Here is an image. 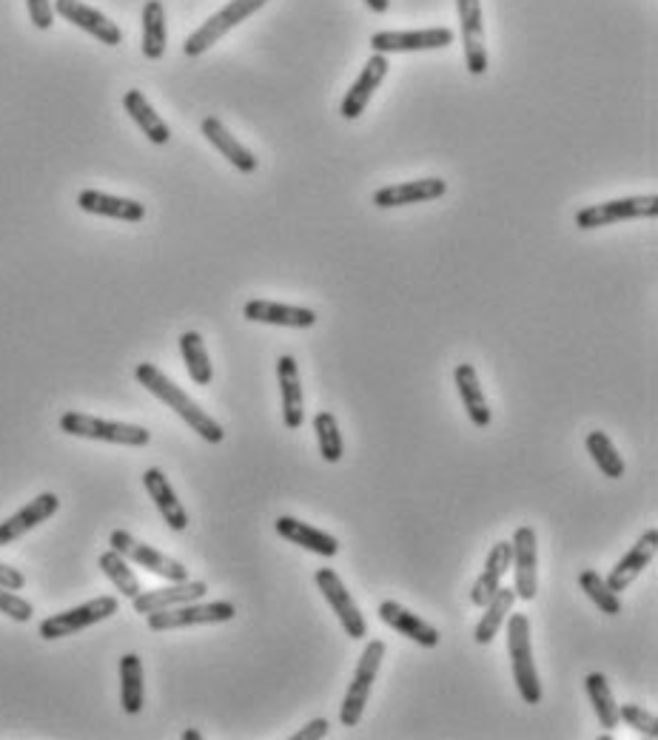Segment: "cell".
<instances>
[{
    "label": "cell",
    "instance_id": "obj_18",
    "mask_svg": "<svg viewBox=\"0 0 658 740\" xmlns=\"http://www.w3.org/2000/svg\"><path fill=\"white\" fill-rule=\"evenodd\" d=\"M277 379H280L282 422L289 431H300L305 425V393H302L300 364L291 353H282L277 359Z\"/></svg>",
    "mask_w": 658,
    "mask_h": 740
},
{
    "label": "cell",
    "instance_id": "obj_30",
    "mask_svg": "<svg viewBox=\"0 0 658 740\" xmlns=\"http://www.w3.org/2000/svg\"><path fill=\"white\" fill-rule=\"evenodd\" d=\"M120 706L126 715H140L145 706L143 661L134 652H126L120 659Z\"/></svg>",
    "mask_w": 658,
    "mask_h": 740
},
{
    "label": "cell",
    "instance_id": "obj_23",
    "mask_svg": "<svg viewBox=\"0 0 658 740\" xmlns=\"http://www.w3.org/2000/svg\"><path fill=\"white\" fill-rule=\"evenodd\" d=\"M274 530L280 538H285V542L309 549V553L314 555H323V558H334V555L339 553V542H336L334 535L314 527V524H305V521L294 519V515H280V519L274 521Z\"/></svg>",
    "mask_w": 658,
    "mask_h": 740
},
{
    "label": "cell",
    "instance_id": "obj_16",
    "mask_svg": "<svg viewBox=\"0 0 658 740\" xmlns=\"http://www.w3.org/2000/svg\"><path fill=\"white\" fill-rule=\"evenodd\" d=\"M242 316L248 323H262V325H277V328H314L316 314L311 308H302V305H285V302H271V300H248L242 305Z\"/></svg>",
    "mask_w": 658,
    "mask_h": 740
},
{
    "label": "cell",
    "instance_id": "obj_12",
    "mask_svg": "<svg viewBox=\"0 0 658 740\" xmlns=\"http://www.w3.org/2000/svg\"><path fill=\"white\" fill-rule=\"evenodd\" d=\"M514 567H516V598L521 601H533L539 592V538L530 524H521L514 533Z\"/></svg>",
    "mask_w": 658,
    "mask_h": 740
},
{
    "label": "cell",
    "instance_id": "obj_22",
    "mask_svg": "<svg viewBox=\"0 0 658 740\" xmlns=\"http://www.w3.org/2000/svg\"><path fill=\"white\" fill-rule=\"evenodd\" d=\"M447 183L442 177L411 179V183L385 185L374 192V206L377 208H399V206H417V203H431V199L445 197Z\"/></svg>",
    "mask_w": 658,
    "mask_h": 740
},
{
    "label": "cell",
    "instance_id": "obj_34",
    "mask_svg": "<svg viewBox=\"0 0 658 740\" xmlns=\"http://www.w3.org/2000/svg\"><path fill=\"white\" fill-rule=\"evenodd\" d=\"M165 43H169V32H165V9L160 0H149L143 7V55L149 61H160L165 55Z\"/></svg>",
    "mask_w": 658,
    "mask_h": 740
},
{
    "label": "cell",
    "instance_id": "obj_26",
    "mask_svg": "<svg viewBox=\"0 0 658 740\" xmlns=\"http://www.w3.org/2000/svg\"><path fill=\"white\" fill-rule=\"evenodd\" d=\"M199 129H203V138H206L208 143H212L214 149H217L219 154H223V157L234 165V168H237V172L255 174L257 168H260V160L255 157V151H248L240 140L234 138L231 131L223 126V120H217V117H206Z\"/></svg>",
    "mask_w": 658,
    "mask_h": 740
},
{
    "label": "cell",
    "instance_id": "obj_28",
    "mask_svg": "<svg viewBox=\"0 0 658 740\" xmlns=\"http://www.w3.org/2000/svg\"><path fill=\"white\" fill-rule=\"evenodd\" d=\"M453 382H456V391H460V399L467 411V418H471L476 427L490 425L494 413H490V405H487L485 391H482L474 364H467V362L456 364V370H453Z\"/></svg>",
    "mask_w": 658,
    "mask_h": 740
},
{
    "label": "cell",
    "instance_id": "obj_5",
    "mask_svg": "<svg viewBox=\"0 0 658 740\" xmlns=\"http://www.w3.org/2000/svg\"><path fill=\"white\" fill-rule=\"evenodd\" d=\"M120 610V601L115 596H100L91 598V601L80 603V607H72L66 612H57V616L43 618L41 627H37V635L43 641H57V638H69L75 632L89 630V627L100 624L106 618L117 616Z\"/></svg>",
    "mask_w": 658,
    "mask_h": 740
},
{
    "label": "cell",
    "instance_id": "obj_10",
    "mask_svg": "<svg viewBox=\"0 0 658 740\" xmlns=\"http://www.w3.org/2000/svg\"><path fill=\"white\" fill-rule=\"evenodd\" d=\"M109 547L123 555L126 562L149 569V573L165 578L169 584L185 581V578H188V569H185V564L174 562L172 555H165V553H160V549L149 547V544L138 542V538H134L131 533H126V530H115V533L109 535Z\"/></svg>",
    "mask_w": 658,
    "mask_h": 740
},
{
    "label": "cell",
    "instance_id": "obj_1",
    "mask_svg": "<svg viewBox=\"0 0 658 740\" xmlns=\"http://www.w3.org/2000/svg\"><path fill=\"white\" fill-rule=\"evenodd\" d=\"M134 379H138L140 388H145L151 396H158L163 405L172 407V411L177 413L185 425L192 427V431L197 433L203 442H208V445H219V442L226 439V431H223V425H219L217 418L208 416V413L203 411V407H199L197 402H194V399L183 391V388H177L172 379L165 377L158 364L140 362L138 368H134Z\"/></svg>",
    "mask_w": 658,
    "mask_h": 740
},
{
    "label": "cell",
    "instance_id": "obj_25",
    "mask_svg": "<svg viewBox=\"0 0 658 740\" xmlns=\"http://www.w3.org/2000/svg\"><path fill=\"white\" fill-rule=\"evenodd\" d=\"M77 206L86 214H97V217H109V220H123V222H143L145 220V206L138 199L115 197V194L95 192V188H86V192L77 194Z\"/></svg>",
    "mask_w": 658,
    "mask_h": 740
},
{
    "label": "cell",
    "instance_id": "obj_19",
    "mask_svg": "<svg viewBox=\"0 0 658 740\" xmlns=\"http://www.w3.org/2000/svg\"><path fill=\"white\" fill-rule=\"evenodd\" d=\"M208 584L206 581H192V578H185V581H172V587H160V590H140L138 596L131 598V607L140 616H149V612H160V610H172V607H180V603L188 601H199V598H206Z\"/></svg>",
    "mask_w": 658,
    "mask_h": 740
},
{
    "label": "cell",
    "instance_id": "obj_43",
    "mask_svg": "<svg viewBox=\"0 0 658 740\" xmlns=\"http://www.w3.org/2000/svg\"><path fill=\"white\" fill-rule=\"evenodd\" d=\"M23 584H26V578H23L21 569L9 567V564H0V587H7V590H23Z\"/></svg>",
    "mask_w": 658,
    "mask_h": 740
},
{
    "label": "cell",
    "instance_id": "obj_13",
    "mask_svg": "<svg viewBox=\"0 0 658 740\" xmlns=\"http://www.w3.org/2000/svg\"><path fill=\"white\" fill-rule=\"evenodd\" d=\"M460 9L462 43H465V66L474 77L487 72V46H485V21H482L479 0H456Z\"/></svg>",
    "mask_w": 658,
    "mask_h": 740
},
{
    "label": "cell",
    "instance_id": "obj_40",
    "mask_svg": "<svg viewBox=\"0 0 658 740\" xmlns=\"http://www.w3.org/2000/svg\"><path fill=\"white\" fill-rule=\"evenodd\" d=\"M0 612L7 618H12V621H18V624H26V621H32V616H35V607H32L26 598L18 596L14 590L0 587Z\"/></svg>",
    "mask_w": 658,
    "mask_h": 740
},
{
    "label": "cell",
    "instance_id": "obj_21",
    "mask_svg": "<svg viewBox=\"0 0 658 740\" xmlns=\"http://www.w3.org/2000/svg\"><path fill=\"white\" fill-rule=\"evenodd\" d=\"M57 510H61V499H57L55 493L35 496L26 508H21L18 513L9 515V519L0 524V547H9L12 542H18V538H23L26 533H32L37 524L52 519Z\"/></svg>",
    "mask_w": 658,
    "mask_h": 740
},
{
    "label": "cell",
    "instance_id": "obj_35",
    "mask_svg": "<svg viewBox=\"0 0 658 740\" xmlns=\"http://www.w3.org/2000/svg\"><path fill=\"white\" fill-rule=\"evenodd\" d=\"M584 447H587L590 459L596 461V467L604 476H607V479H622V476L627 474V465H624V459L618 456L616 445H613L607 433H602V431L587 433Z\"/></svg>",
    "mask_w": 658,
    "mask_h": 740
},
{
    "label": "cell",
    "instance_id": "obj_24",
    "mask_svg": "<svg viewBox=\"0 0 658 740\" xmlns=\"http://www.w3.org/2000/svg\"><path fill=\"white\" fill-rule=\"evenodd\" d=\"M143 487H145V493L151 496V501H154L158 513L163 515L165 524H169L174 533H183V530L188 527V513H185V508L180 504L172 481L165 479V474L160 470V467H149V470H145Z\"/></svg>",
    "mask_w": 658,
    "mask_h": 740
},
{
    "label": "cell",
    "instance_id": "obj_9",
    "mask_svg": "<svg viewBox=\"0 0 658 740\" xmlns=\"http://www.w3.org/2000/svg\"><path fill=\"white\" fill-rule=\"evenodd\" d=\"M314 581L323 592V598L328 601V607L334 610V616L339 618L345 635L354 638V641H363L368 635V621H365L359 603L354 601V596L348 592V587L343 584V578L336 576L331 567H320L314 573Z\"/></svg>",
    "mask_w": 658,
    "mask_h": 740
},
{
    "label": "cell",
    "instance_id": "obj_29",
    "mask_svg": "<svg viewBox=\"0 0 658 740\" xmlns=\"http://www.w3.org/2000/svg\"><path fill=\"white\" fill-rule=\"evenodd\" d=\"M123 109H126V115H129L131 120L140 126V131H143L145 138H149L154 145H165L169 140H172V129H169V123H165L163 117L154 111V106L145 100L143 91H138V89L126 91Z\"/></svg>",
    "mask_w": 658,
    "mask_h": 740
},
{
    "label": "cell",
    "instance_id": "obj_20",
    "mask_svg": "<svg viewBox=\"0 0 658 740\" xmlns=\"http://www.w3.org/2000/svg\"><path fill=\"white\" fill-rule=\"evenodd\" d=\"M379 618H382V624L391 627L393 632L404 635L408 641L419 644L422 650H433L439 646V630L433 624H428L425 618L411 612L408 607H402L399 601H382L379 603Z\"/></svg>",
    "mask_w": 658,
    "mask_h": 740
},
{
    "label": "cell",
    "instance_id": "obj_44",
    "mask_svg": "<svg viewBox=\"0 0 658 740\" xmlns=\"http://www.w3.org/2000/svg\"><path fill=\"white\" fill-rule=\"evenodd\" d=\"M365 7H368L370 12L382 14V12H388V9H391V0H365Z\"/></svg>",
    "mask_w": 658,
    "mask_h": 740
},
{
    "label": "cell",
    "instance_id": "obj_41",
    "mask_svg": "<svg viewBox=\"0 0 658 740\" xmlns=\"http://www.w3.org/2000/svg\"><path fill=\"white\" fill-rule=\"evenodd\" d=\"M29 18L35 23V29L46 32L55 23V7H52V0H26Z\"/></svg>",
    "mask_w": 658,
    "mask_h": 740
},
{
    "label": "cell",
    "instance_id": "obj_2",
    "mask_svg": "<svg viewBox=\"0 0 658 740\" xmlns=\"http://www.w3.org/2000/svg\"><path fill=\"white\" fill-rule=\"evenodd\" d=\"M508 655L510 670H514V684L519 689L521 700L536 706L542 700V681L536 672L533 644H530V618L514 612L508 621Z\"/></svg>",
    "mask_w": 658,
    "mask_h": 740
},
{
    "label": "cell",
    "instance_id": "obj_3",
    "mask_svg": "<svg viewBox=\"0 0 658 740\" xmlns=\"http://www.w3.org/2000/svg\"><path fill=\"white\" fill-rule=\"evenodd\" d=\"M61 431L77 436V439L109 442V445L126 447H145L151 442V433L140 425H126V422H111V418L89 416V413L69 411L61 416Z\"/></svg>",
    "mask_w": 658,
    "mask_h": 740
},
{
    "label": "cell",
    "instance_id": "obj_14",
    "mask_svg": "<svg viewBox=\"0 0 658 740\" xmlns=\"http://www.w3.org/2000/svg\"><path fill=\"white\" fill-rule=\"evenodd\" d=\"M52 7H55V14H61L63 21L75 23L77 29L97 37L104 46H120L123 43V32L117 29V23H111L104 12L86 7L83 0H55Z\"/></svg>",
    "mask_w": 658,
    "mask_h": 740
},
{
    "label": "cell",
    "instance_id": "obj_37",
    "mask_svg": "<svg viewBox=\"0 0 658 740\" xmlns=\"http://www.w3.org/2000/svg\"><path fill=\"white\" fill-rule=\"evenodd\" d=\"M97 564L104 569V576L115 584L117 592H123L126 598H134L140 590H143V587H140V578L131 573L129 562H126L117 549H106V553L97 558Z\"/></svg>",
    "mask_w": 658,
    "mask_h": 740
},
{
    "label": "cell",
    "instance_id": "obj_42",
    "mask_svg": "<svg viewBox=\"0 0 658 740\" xmlns=\"http://www.w3.org/2000/svg\"><path fill=\"white\" fill-rule=\"evenodd\" d=\"M328 729H331L328 720L314 718V720H309L300 732L291 734V740H323V738H328Z\"/></svg>",
    "mask_w": 658,
    "mask_h": 740
},
{
    "label": "cell",
    "instance_id": "obj_32",
    "mask_svg": "<svg viewBox=\"0 0 658 740\" xmlns=\"http://www.w3.org/2000/svg\"><path fill=\"white\" fill-rule=\"evenodd\" d=\"M180 353H183L185 370H188L192 382L199 384V388H208L214 382V368L212 359H208L206 342H203V336L197 330H185L180 336Z\"/></svg>",
    "mask_w": 658,
    "mask_h": 740
},
{
    "label": "cell",
    "instance_id": "obj_11",
    "mask_svg": "<svg viewBox=\"0 0 658 740\" xmlns=\"http://www.w3.org/2000/svg\"><path fill=\"white\" fill-rule=\"evenodd\" d=\"M456 41L453 29L431 26L413 29V32H377L370 35V48L377 55H397V52H433V48H447Z\"/></svg>",
    "mask_w": 658,
    "mask_h": 740
},
{
    "label": "cell",
    "instance_id": "obj_4",
    "mask_svg": "<svg viewBox=\"0 0 658 740\" xmlns=\"http://www.w3.org/2000/svg\"><path fill=\"white\" fill-rule=\"evenodd\" d=\"M385 659V641H370L368 646L359 655V664L354 670V678L348 684V693H345L343 706H339V720H343L345 729H354L363 720L365 706H368L370 689L377 684V672L379 664Z\"/></svg>",
    "mask_w": 658,
    "mask_h": 740
},
{
    "label": "cell",
    "instance_id": "obj_8",
    "mask_svg": "<svg viewBox=\"0 0 658 740\" xmlns=\"http://www.w3.org/2000/svg\"><path fill=\"white\" fill-rule=\"evenodd\" d=\"M658 214V197L656 194H645V197H622L611 199V203H598V206H587L576 211L573 222L582 231H593V228L616 226V222L627 220H645V217H656Z\"/></svg>",
    "mask_w": 658,
    "mask_h": 740
},
{
    "label": "cell",
    "instance_id": "obj_36",
    "mask_svg": "<svg viewBox=\"0 0 658 740\" xmlns=\"http://www.w3.org/2000/svg\"><path fill=\"white\" fill-rule=\"evenodd\" d=\"M579 587H582L584 596L596 603L604 616H622L624 610L622 598H618V592L611 590V584L604 581L596 569H582V573H579Z\"/></svg>",
    "mask_w": 658,
    "mask_h": 740
},
{
    "label": "cell",
    "instance_id": "obj_38",
    "mask_svg": "<svg viewBox=\"0 0 658 740\" xmlns=\"http://www.w3.org/2000/svg\"><path fill=\"white\" fill-rule=\"evenodd\" d=\"M314 433L316 442H320V456H323L328 465H336V461L343 459V436H339V425H336V416L328 411H320L314 416Z\"/></svg>",
    "mask_w": 658,
    "mask_h": 740
},
{
    "label": "cell",
    "instance_id": "obj_15",
    "mask_svg": "<svg viewBox=\"0 0 658 740\" xmlns=\"http://www.w3.org/2000/svg\"><path fill=\"white\" fill-rule=\"evenodd\" d=\"M388 69H391L388 55H377V52H374V57L365 63L357 80L350 83V89L345 91L343 106H339V115H343L345 120H357V117H363V111L368 109L374 91L382 86Z\"/></svg>",
    "mask_w": 658,
    "mask_h": 740
},
{
    "label": "cell",
    "instance_id": "obj_45",
    "mask_svg": "<svg viewBox=\"0 0 658 740\" xmlns=\"http://www.w3.org/2000/svg\"><path fill=\"white\" fill-rule=\"evenodd\" d=\"M203 734L197 732V729H188V732H183V740H199Z\"/></svg>",
    "mask_w": 658,
    "mask_h": 740
},
{
    "label": "cell",
    "instance_id": "obj_33",
    "mask_svg": "<svg viewBox=\"0 0 658 740\" xmlns=\"http://www.w3.org/2000/svg\"><path fill=\"white\" fill-rule=\"evenodd\" d=\"M584 693H587L590 704H593V712H596L602 729H607V732L618 729V723H622L618 720V704L602 672H590L587 678H584Z\"/></svg>",
    "mask_w": 658,
    "mask_h": 740
},
{
    "label": "cell",
    "instance_id": "obj_17",
    "mask_svg": "<svg viewBox=\"0 0 658 740\" xmlns=\"http://www.w3.org/2000/svg\"><path fill=\"white\" fill-rule=\"evenodd\" d=\"M656 547H658V530L650 527L641 533V538H638L636 544H633L627 553L618 558L616 567L611 569V576L604 578V581L611 584L613 592H624L627 587H630L633 581H636L641 573H645L647 567H650V562L656 558Z\"/></svg>",
    "mask_w": 658,
    "mask_h": 740
},
{
    "label": "cell",
    "instance_id": "obj_31",
    "mask_svg": "<svg viewBox=\"0 0 658 740\" xmlns=\"http://www.w3.org/2000/svg\"><path fill=\"white\" fill-rule=\"evenodd\" d=\"M514 603H516L514 587H499V590L494 592V598L485 603V616L479 618V624H476L474 630L476 644L487 646L494 641L496 632H499L501 624H505V618H508L510 610H514Z\"/></svg>",
    "mask_w": 658,
    "mask_h": 740
},
{
    "label": "cell",
    "instance_id": "obj_7",
    "mask_svg": "<svg viewBox=\"0 0 658 740\" xmlns=\"http://www.w3.org/2000/svg\"><path fill=\"white\" fill-rule=\"evenodd\" d=\"M266 3H268V0H228L226 7L219 9V12H214L212 18L203 23V26L194 29L192 35L185 37L183 52L188 57L203 55V52H208V48H212L214 43L219 41V37L228 35L234 26H240L246 18H251V14L260 12Z\"/></svg>",
    "mask_w": 658,
    "mask_h": 740
},
{
    "label": "cell",
    "instance_id": "obj_6",
    "mask_svg": "<svg viewBox=\"0 0 658 740\" xmlns=\"http://www.w3.org/2000/svg\"><path fill=\"white\" fill-rule=\"evenodd\" d=\"M237 618V607L231 601H208V603H180L172 610L149 612L145 621H149L151 632H169V630H185V627H199V624H226Z\"/></svg>",
    "mask_w": 658,
    "mask_h": 740
},
{
    "label": "cell",
    "instance_id": "obj_27",
    "mask_svg": "<svg viewBox=\"0 0 658 740\" xmlns=\"http://www.w3.org/2000/svg\"><path fill=\"white\" fill-rule=\"evenodd\" d=\"M510 562H514V547H510V542H499L490 547V553L485 558V569H482L479 578L471 587V596H467L474 607H485L494 598V592L501 587V578L508 576Z\"/></svg>",
    "mask_w": 658,
    "mask_h": 740
},
{
    "label": "cell",
    "instance_id": "obj_39",
    "mask_svg": "<svg viewBox=\"0 0 658 740\" xmlns=\"http://www.w3.org/2000/svg\"><path fill=\"white\" fill-rule=\"evenodd\" d=\"M618 720H624L627 727L638 729V734H645V738L656 740L658 738V718L645 709V706L638 704H624L618 706Z\"/></svg>",
    "mask_w": 658,
    "mask_h": 740
}]
</instances>
